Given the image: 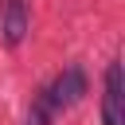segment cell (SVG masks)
<instances>
[{"mask_svg":"<svg viewBox=\"0 0 125 125\" xmlns=\"http://www.w3.org/2000/svg\"><path fill=\"white\" fill-rule=\"evenodd\" d=\"M82 94H86V70H82L78 62L62 66V74H59L51 86H43V98H47L51 113H62V109L78 105V102H82Z\"/></svg>","mask_w":125,"mask_h":125,"instance_id":"6da1fadb","label":"cell"},{"mask_svg":"<svg viewBox=\"0 0 125 125\" xmlns=\"http://www.w3.org/2000/svg\"><path fill=\"white\" fill-rule=\"evenodd\" d=\"M102 125H125V70H121V62H109V66H105Z\"/></svg>","mask_w":125,"mask_h":125,"instance_id":"7a4b0ae2","label":"cell"},{"mask_svg":"<svg viewBox=\"0 0 125 125\" xmlns=\"http://www.w3.org/2000/svg\"><path fill=\"white\" fill-rule=\"evenodd\" d=\"M27 27H31L27 0H4L0 4V39H4V47H20L27 39Z\"/></svg>","mask_w":125,"mask_h":125,"instance_id":"3957f363","label":"cell"},{"mask_svg":"<svg viewBox=\"0 0 125 125\" xmlns=\"http://www.w3.org/2000/svg\"><path fill=\"white\" fill-rule=\"evenodd\" d=\"M51 121H55V113H51V105H47L43 90H39V98L31 102V113H27V125H51Z\"/></svg>","mask_w":125,"mask_h":125,"instance_id":"277c9868","label":"cell"}]
</instances>
